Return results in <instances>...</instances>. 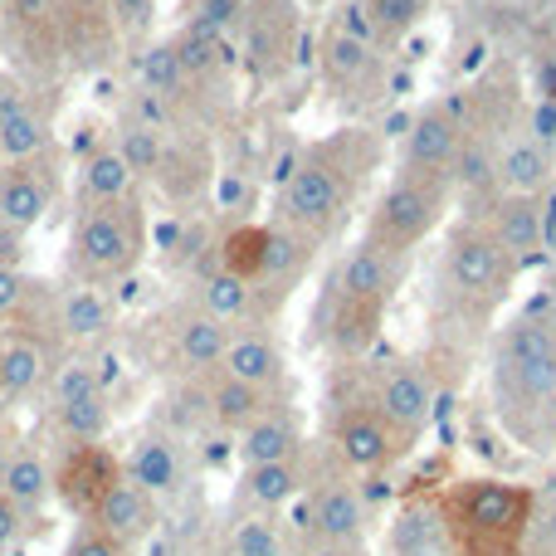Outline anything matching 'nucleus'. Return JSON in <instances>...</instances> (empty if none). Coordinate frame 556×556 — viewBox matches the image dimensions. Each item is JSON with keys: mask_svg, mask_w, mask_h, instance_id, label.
<instances>
[{"mask_svg": "<svg viewBox=\"0 0 556 556\" xmlns=\"http://www.w3.org/2000/svg\"><path fill=\"white\" fill-rule=\"evenodd\" d=\"M5 454H10V444H5V440H0V469H5Z\"/></svg>", "mask_w": 556, "mask_h": 556, "instance_id": "nucleus-46", "label": "nucleus"}, {"mask_svg": "<svg viewBox=\"0 0 556 556\" xmlns=\"http://www.w3.org/2000/svg\"><path fill=\"white\" fill-rule=\"evenodd\" d=\"M35 293H39V283H29L25 269H5V264H0V323H10L15 313H25Z\"/></svg>", "mask_w": 556, "mask_h": 556, "instance_id": "nucleus-42", "label": "nucleus"}, {"mask_svg": "<svg viewBox=\"0 0 556 556\" xmlns=\"http://www.w3.org/2000/svg\"><path fill=\"white\" fill-rule=\"evenodd\" d=\"M25 522H29L25 513H20L15 503H10L5 493H0V552H5V547H15V542L25 538Z\"/></svg>", "mask_w": 556, "mask_h": 556, "instance_id": "nucleus-44", "label": "nucleus"}, {"mask_svg": "<svg viewBox=\"0 0 556 556\" xmlns=\"http://www.w3.org/2000/svg\"><path fill=\"white\" fill-rule=\"evenodd\" d=\"M376 162H381L376 127H342V132L303 147L274 191V225L313 244L337 240L342 225L356 215V201H362Z\"/></svg>", "mask_w": 556, "mask_h": 556, "instance_id": "nucleus-1", "label": "nucleus"}, {"mask_svg": "<svg viewBox=\"0 0 556 556\" xmlns=\"http://www.w3.org/2000/svg\"><path fill=\"white\" fill-rule=\"evenodd\" d=\"M552 176V152L542 137L522 132L498 147V191L503 195H538Z\"/></svg>", "mask_w": 556, "mask_h": 556, "instance_id": "nucleus-33", "label": "nucleus"}, {"mask_svg": "<svg viewBox=\"0 0 556 556\" xmlns=\"http://www.w3.org/2000/svg\"><path fill=\"white\" fill-rule=\"evenodd\" d=\"M137 176L132 166L117 156V147H93L78 166V205H108V201H132Z\"/></svg>", "mask_w": 556, "mask_h": 556, "instance_id": "nucleus-34", "label": "nucleus"}, {"mask_svg": "<svg viewBox=\"0 0 556 556\" xmlns=\"http://www.w3.org/2000/svg\"><path fill=\"white\" fill-rule=\"evenodd\" d=\"M230 337H235V327L230 323H220V317H205V313H186L181 323H176V332H172V362L181 366L186 376H211V371H220L225 366V352H230Z\"/></svg>", "mask_w": 556, "mask_h": 556, "instance_id": "nucleus-25", "label": "nucleus"}, {"mask_svg": "<svg viewBox=\"0 0 556 556\" xmlns=\"http://www.w3.org/2000/svg\"><path fill=\"white\" fill-rule=\"evenodd\" d=\"M332 454L352 473L381 479V473L405 454V440L391 430V420H386V415L371 405V395H362V401H352V405H342V410H337Z\"/></svg>", "mask_w": 556, "mask_h": 556, "instance_id": "nucleus-11", "label": "nucleus"}, {"mask_svg": "<svg viewBox=\"0 0 556 556\" xmlns=\"http://www.w3.org/2000/svg\"><path fill=\"white\" fill-rule=\"evenodd\" d=\"M498 415L518 434L556 420V327L547 317H518L503 327L493 352Z\"/></svg>", "mask_w": 556, "mask_h": 556, "instance_id": "nucleus-4", "label": "nucleus"}, {"mask_svg": "<svg viewBox=\"0 0 556 556\" xmlns=\"http://www.w3.org/2000/svg\"><path fill=\"white\" fill-rule=\"evenodd\" d=\"M152 181L162 186L166 201H176V205L201 201V195L211 191V181H215L211 142H205L201 132H186V127L166 132V152H162V166H156Z\"/></svg>", "mask_w": 556, "mask_h": 556, "instance_id": "nucleus-18", "label": "nucleus"}, {"mask_svg": "<svg viewBox=\"0 0 556 556\" xmlns=\"http://www.w3.org/2000/svg\"><path fill=\"white\" fill-rule=\"evenodd\" d=\"M401 278L405 260H391L371 244H352L323 274V293L313 307V342H323L337 356H362L381 332Z\"/></svg>", "mask_w": 556, "mask_h": 556, "instance_id": "nucleus-2", "label": "nucleus"}, {"mask_svg": "<svg viewBox=\"0 0 556 556\" xmlns=\"http://www.w3.org/2000/svg\"><path fill=\"white\" fill-rule=\"evenodd\" d=\"M113 147H117V156L132 166L137 181H152L156 166H162V152H166V127L127 113L123 123H117V132H113Z\"/></svg>", "mask_w": 556, "mask_h": 556, "instance_id": "nucleus-37", "label": "nucleus"}, {"mask_svg": "<svg viewBox=\"0 0 556 556\" xmlns=\"http://www.w3.org/2000/svg\"><path fill=\"white\" fill-rule=\"evenodd\" d=\"M49 346L45 337L35 332H0V401H25V395H39L49 381Z\"/></svg>", "mask_w": 556, "mask_h": 556, "instance_id": "nucleus-27", "label": "nucleus"}, {"mask_svg": "<svg viewBox=\"0 0 556 556\" xmlns=\"http://www.w3.org/2000/svg\"><path fill=\"white\" fill-rule=\"evenodd\" d=\"M156 522H162V503H156L147 489H137L127 473L108 489V498L98 503V513H93V528H103L108 538L123 542L127 552L142 547V542L156 532Z\"/></svg>", "mask_w": 556, "mask_h": 556, "instance_id": "nucleus-21", "label": "nucleus"}, {"mask_svg": "<svg viewBox=\"0 0 556 556\" xmlns=\"http://www.w3.org/2000/svg\"><path fill=\"white\" fill-rule=\"evenodd\" d=\"M0 493H5L25 518H35V513H45V503L54 498V464H49L35 444H10L5 469H0Z\"/></svg>", "mask_w": 556, "mask_h": 556, "instance_id": "nucleus-29", "label": "nucleus"}, {"mask_svg": "<svg viewBox=\"0 0 556 556\" xmlns=\"http://www.w3.org/2000/svg\"><path fill=\"white\" fill-rule=\"evenodd\" d=\"M64 556H127L123 542H113L103 528H93V522H78L74 538H68Z\"/></svg>", "mask_w": 556, "mask_h": 556, "instance_id": "nucleus-43", "label": "nucleus"}, {"mask_svg": "<svg viewBox=\"0 0 556 556\" xmlns=\"http://www.w3.org/2000/svg\"><path fill=\"white\" fill-rule=\"evenodd\" d=\"M459 147H464L459 108L450 98L420 103L405 117L401 132H395V172H425V176H450L454 181Z\"/></svg>", "mask_w": 556, "mask_h": 556, "instance_id": "nucleus-10", "label": "nucleus"}, {"mask_svg": "<svg viewBox=\"0 0 556 556\" xmlns=\"http://www.w3.org/2000/svg\"><path fill=\"white\" fill-rule=\"evenodd\" d=\"M54 147V117H49V103L29 88V98H20L5 117H0V166L15 162H35Z\"/></svg>", "mask_w": 556, "mask_h": 556, "instance_id": "nucleus-28", "label": "nucleus"}, {"mask_svg": "<svg viewBox=\"0 0 556 556\" xmlns=\"http://www.w3.org/2000/svg\"><path fill=\"white\" fill-rule=\"evenodd\" d=\"M49 420H54V434L68 444H103L108 425H113V405H108V391L78 395V401L49 405Z\"/></svg>", "mask_w": 556, "mask_h": 556, "instance_id": "nucleus-36", "label": "nucleus"}, {"mask_svg": "<svg viewBox=\"0 0 556 556\" xmlns=\"http://www.w3.org/2000/svg\"><path fill=\"white\" fill-rule=\"evenodd\" d=\"M274 405H283V395L254 391V386L235 381V376H225V371L201 376V410H205V420L220 425V430H230V434H240L244 425H254L264 410H274Z\"/></svg>", "mask_w": 556, "mask_h": 556, "instance_id": "nucleus-24", "label": "nucleus"}, {"mask_svg": "<svg viewBox=\"0 0 556 556\" xmlns=\"http://www.w3.org/2000/svg\"><path fill=\"white\" fill-rule=\"evenodd\" d=\"M522 264L503 250V240L493 235L489 215H469L450 225V240L440 254V303L450 307L459 323L483 327L503 307V298L513 293V278Z\"/></svg>", "mask_w": 556, "mask_h": 556, "instance_id": "nucleus-3", "label": "nucleus"}, {"mask_svg": "<svg viewBox=\"0 0 556 556\" xmlns=\"http://www.w3.org/2000/svg\"><path fill=\"white\" fill-rule=\"evenodd\" d=\"M54 195H59V156H54V147H49L45 156H35V162L0 166V225H5V230L29 235L49 215Z\"/></svg>", "mask_w": 556, "mask_h": 556, "instance_id": "nucleus-14", "label": "nucleus"}, {"mask_svg": "<svg viewBox=\"0 0 556 556\" xmlns=\"http://www.w3.org/2000/svg\"><path fill=\"white\" fill-rule=\"evenodd\" d=\"M49 405H64V401H78V395H93L103 391V371H98L93 362H84V356H68V362L49 366Z\"/></svg>", "mask_w": 556, "mask_h": 556, "instance_id": "nucleus-40", "label": "nucleus"}, {"mask_svg": "<svg viewBox=\"0 0 556 556\" xmlns=\"http://www.w3.org/2000/svg\"><path fill=\"white\" fill-rule=\"evenodd\" d=\"M225 376L235 381L254 386V391H269V395H283L288 386V356L278 346V337L269 327H235L230 337V352H225Z\"/></svg>", "mask_w": 556, "mask_h": 556, "instance_id": "nucleus-20", "label": "nucleus"}, {"mask_svg": "<svg viewBox=\"0 0 556 556\" xmlns=\"http://www.w3.org/2000/svg\"><path fill=\"white\" fill-rule=\"evenodd\" d=\"M362 10H366V20H371L376 39H381V49H386V45H401L410 29L425 25L434 0H362Z\"/></svg>", "mask_w": 556, "mask_h": 556, "instance_id": "nucleus-38", "label": "nucleus"}, {"mask_svg": "<svg viewBox=\"0 0 556 556\" xmlns=\"http://www.w3.org/2000/svg\"><path fill=\"white\" fill-rule=\"evenodd\" d=\"M235 454H240L244 469L303 459V425H298L293 405L283 401V405H274V410H264L254 425H244V430L235 434Z\"/></svg>", "mask_w": 556, "mask_h": 556, "instance_id": "nucleus-22", "label": "nucleus"}, {"mask_svg": "<svg viewBox=\"0 0 556 556\" xmlns=\"http://www.w3.org/2000/svg\"><path fill=\"white\" fill-rule=\"evenodd\" d=\"M293 556H362V547H346V542H323V538H303Z\"/></svg>", "mask_w": 556, "mask_h": 556, "instance_id": "nucleus-45", "label": "nucleus"}, {"mask_svg": "<svg viewBox=\"0 0 556 556\" xmlns=\"http://www.w3.org/2000/svg\"><path fill=\"white\" fill-rule=\"evenodd\" d=\"M137 88H142L147 98H156V103L172 113V123L195 117L205 108L201 88L191 84V74H186L181 59H176L172 39H156V45L142 49V59H137Z\"/></svg>", "mask_w": 556, "mask_h": 556, "instance_id": "nucleus-19", "label": "nucleus"}, {"mask_svg": "<svg viewBox=\"0 0 556 556\" xmlns=\"http://www.w3.org/2000/svg\"><path fill=\"white\" fill-rule=\"evenodd\" d=\"M123 473L137 483V489L152 493L156 503H162V498H176V493H186V483H191L186 444L176 440V434H166V430H142L132 444H127Z\"/></svg>", "mask_w": 556, "mask_h": 556, "instance_id": "nucleus-17", "label": "nucleus"}, {"mask_svg": "<svg viewBox=\"0 0 556 556\" xmlns=\"http://www.w3.org/2000/svg\"><path fill=\"white\" fill-rule=\"evenodd\" d=\"M230 556H288V538L269 513H244L230 532Z\"/></svg>", "mask_w": 556, "mask_h": 556, "instance_id": "nucleus-39", "label": "nucleus"}, {"mask_svg": "<svg viewBox=\"0 0 556 556\" xmlns=\"http://www.w3.org/2000/svg\"><path fill=\"white\" fill-rule=\"evenodd\" d=\"M303 493H307V469L303 459H293V464H254V469H244L235 498H240L244 513H278L288 503H298Z\"/></svg>", "mask_w": 556, "mask_h": 556, "instance_id": "nucleus-31", "label": "nucleus"}, {"mask_svg": "<svg viewBox=\"0 0 556 556\" xmlns=\"http://www.w3.org/2000/svg\"><path fill=\"white\" fill-rule=\"evenodd\" d=\"M317 78H323L327 98L362 113V108H376L386 98V54L366 39L327 25L317 39Z\"/></svg>", "mask_w": 556, "mask_h": 556, "instance_id": "nucleus-8", "label": "nucleus"}, {"mask_svg": "<svg viewBox=\"0 0 556 556\" xmlns=\"http://www.w3.org/2000/svg\"><path fill=\"white\" fill-rule=\"evenodd\" d=\"M532 522V493L498 479H464L444 493V532L459 556H518Z\"/></svg>", "mask_w": 556, "mask_h": 556, "instance_id": "nucleus-7", "label": "nucleus"}, {"mask_svg": "<svg viewBox=\"0 0 556 556\" xmlns=\"http://www.w3.org/2000/svg\"><path fill=\"white\" fill-rule=\"evenodd\" d=\"M317 250H323V244L303 240V235H293V230H283V225L269 220V260H264V274H260V283H254L250 327H264L278 307L288 303V293H293V288L307 278V269H313Z\"/></svg>", "mask_w": 556, "mask_h": 556, "instance_id": "nucleus-15", "label": "nucleus"}, {"mask_svg": "<svg viewBox=\"0 0 556 556\" xmlns=\"http://www.w3.org/2000/svg\"><path fill=\"white\" fill-rule=\"evenodd\" d=\"M371 405L391 420V430L401 434L405 444L430 425L434 415V381L420 362H391L381 376H376V391H371Z\"/></svg>", "mask_w": 556, "mask_h": 556, "instance_id": "nucleus-16", "label": "nucleus"}, {"mask_svg": "<svg viewBox=\"0 0 556 556\" xmlns=\"http://www.w3.org/2000/svg\"><path fill=\"white\" fill-rule=\"evenodd\" d=\"M191 307L205 317H220V323H250V307H254V288L244 278L225 274L220 264L211 260V250L201 254V269H195L191 283Z\"/></svg>", "mask_w": 556, "mask_h": 556, "instance_id": "nucleus-30", "label": "nucleus"}, {"mask_svg": "<svg viewBox=\"0 0 556 556\" xmlns=\"http://www.w3.org/2000/svg\"><path fill=\"white\" fill-rule=\"evenodd\" d=\"M479 215H489L493 235H498L503 250L518 264L542 250V201L538 195H498V201Z\"/></svg>", "mask_w": 556, "mask_h": 556, "instance_id": "nucleus-32", "label": "nucleus"}, {"mask_svg": "<svg viewBox=\"0 0 556 556\" xmlns=\"http://www.w3.org/2000/svg\"><path fill=\"white\" fill-rule=\"evenodd\" d=\"M108 20L117 39H142L156 20V0H108Z\"/></svg>", "mask_w": 556, "mask_h": 556, "instance_id": "nucleus-41", "label": "nucleus"}, {"mask_svg": "<svg viewBox=\"0 0 556 556\" xmlns=\"http://www.w3.org/2000/svg\"><path fill=\"white\" fill-rule=\"evenodd\" d=\"M371 532V503L356 483L346 479H317L303 493V538H323V542H346L362 547Z\"/></svg>", "mask_w": 556, "mask_h": 556, "instance_id": "nucleus-12", "label": "nucleus"}, {"mask_svg": "<svg viewBox=\"0 0 556 556\" xmlns=\"http://www.w3.org/2000/svg\"><path fill=\"white\" fill-rule=\"evenodd\" d=\"M303 10L298 0H250V15L240 29V68L254 84H274L293 68Z\"/></svg>", "mask_w": 556, "mask_h": 556, "instance_id": "nucleus-9", "label": "nucleus"}, {"mask_svg": "<svg viewBox=\"0 0 556 556\" xmlns=\"http://www.w3.org/2000/svg\"><path fill=\"white\" fill-rule=\"evenodd\" d=\"M147 260V211L142 201H108L78 205L64 240V274L68 283L113 288Z\"/></svg>", "mask_w": 556, "mask_h": 556, "instance_id": "nucleus-5", "label": "nucleus"}, {"mask_svg": "<svg viewBox=\"0 0 556 556\" xmlns=\"http://www.w3.org/2000/svg\"><path fill=\"white\" fill-rule=\"evenodd\" d=\"M123 479V459L103 444H68L54 464V493L78 522H93L98 503Z\"/></svg>", "mask_w": 556, "mask_h": 556, "instance_id": "nucleus-13", "label": "nucleus"}, {"mask_svg": "<svg viewBox=\"0 0 556 556\" xmlns=\"http://www.w3.org/2000/svg\"><path fill=\"white\" fill-rule=\"evenodd\" d=\"M172 45H176V59H181V68L191 74V84L201 88L205 108H211L215 98L230 93V74H235L230 39H215V35H201V29L181 25L172 35Z\"/></svg>", "mask_w": 556, "mask_h": 556, "instance_id": "nucleus-26", "label": "nucleus"}, {"mask_svg": "<svg viewBox=\"0 0 556 556\" xmlns=\"http://www.w3.org/2000/svg\"><path fill=\"white\" fill-rule=\"evenodd\" d=\"M454 211V181L450 176H425V172H395L391 181L376 191L371 211L362 220V244L391 254V260H410L425 240L444 230Z\"/></svg>", "mask_w": 556, "mask_h": 556, "instance_id": "nucleus-6", "label": "nucleus"}, {"mask_svg": "<svg viewBox=\"0 0 556 556\" xmlns=\"http://www.w3.org/2000/svg\"><path fill=\"white\" fill-rule=\"evenodd\" d=\"M211 260L220 264L225 274L244 278V283L254 288L260 283V274H264V260H269V220L264 225H254V220L230 225V230L211 244Z\"/></svg>", "mask_w": 556, "mask_h": 556, "instance_id": "nucleus-35", "label": "nucleus"}, {"mask_svg": "<svg viewBox=\"0 0 556 556\" xmlns=\"http://www.w3.org/2000/svg\"><path fill=\"white\" fill-rule=\"evenodd\" d=\"M54 327H59V337L74 346L103 342L117 327L113 293H108V288H88V283H68L64 293H54Z\"/></svg>", "mask_w": 556, "mask_h": 556, "instance_id": "nucleus-23", "label": "nucleus"}]
</instances>
